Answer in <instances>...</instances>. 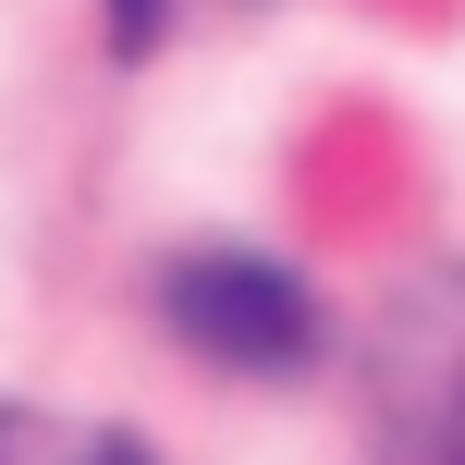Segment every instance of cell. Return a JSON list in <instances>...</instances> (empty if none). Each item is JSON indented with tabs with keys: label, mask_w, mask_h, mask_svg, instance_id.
<instances>
[{
	"label": "cell",
	"mask_w": 465,
	"mask_h": 465,
	"mask_svg": "<svg viewBox=\"0 0 465 465\" xmlns=\"http://www.w3.org/2000/svg\"><path fill=\"white\" fill-rule=\"evenodd\" d=\"M160 25H172V0H111V49H123V62H147Z\"/></svg>",
	"instance_id": "cell-3"
},
{
	"label": "cell",
	"mask_w": 465,
	"mask_h": 465,
	"mask_svg": "<svg viewBox=\"0 0 465 465\" xmlns=\"http://www.w3.org/2000/svg\"><path fill=\"white\" fill-rule=\"evenodd\" d=\"M160 319L172 343H196L209 368H245V380H282L319 355V294H306L282 257H245V245H196L160 270Z\"/></svg>",
	"instance_id": "cell-1"
},
{
	"label": "cell",
	"mask_w": 465,
	"mask_h": 465,
	"mask_svg": "<svg viewBox=\"0 0 465 465\" xmlns=\"http://www.w3.org/2000/svg\"><path fill=\"white\" fill-rule=\"evenodd\" d=\"M86 465H147V453H135V441H98V453H86Z\"/></svg>",
	"instance_id": "cell-4"
},
{
	"label": "cell",
	"mask_w": 465,
	"mask_h": 465,
	"mask_svg": "<svg viewBox=\"0 0 465 465\" xmlns=\"http://www.w3.org/2000/svg\"><path fill=\"white\" fill-rule=\"evenodd\" d=\"M0 465H62V429L25 417V404H0Z\"/></svg>",
	"instance_id": "cell-2"
}]
</instances>
